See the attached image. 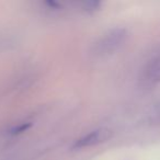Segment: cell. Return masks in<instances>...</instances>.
I'll return each instance as SVG.
<instances>
[{"instance_id": "cell-3", "label": "cell", "mask_w": 160, "mask_h": 160, "mask_svg": "<svg viewBox=\"0 0 160 160\" xmlns=\"http://www.w3.org/2000/svg\"><path fill=\"white\" fill-rule=\"evenodd\" d=\"M30 127V124L29 123H23V124L19 125V126H16L14 128L11 129V134H13V135H16V134H20V133H23V132H25L28 128Z\"/></svg>"}, {"instance_id": "cell-1", "label": "cell", "mask_w": 160, "mask_h": 160, "mask_svg": "<svg viewBox=\"0 0 160 160\" xmlns=\"http://www.w3.org/2000/svg\"><path fill=\"white\" fill-rule=\"evenodd\" d=\"M126 38V31L124 29H114L108 32L96 45V55L105 56L112 54L124 43Z\"/></svg>"}, {"instance_id": "cell-2", "label": "cell", "mask_w": 160, "mask_h": 160, "mask_svg": "<svg viewBox=\"0 0 160 160\" xmlns=\"http://www.w3.org/2000/svg\"><path fill=\"white\" fill-rule=\"evenodd\" d=\"M112 134H113V132L107 127L92 131L91 133L87 134L80 139H78L75 144V148H85V147H91L94 145L104 142L111 138Z\"/></svg>"}]
</instances>
